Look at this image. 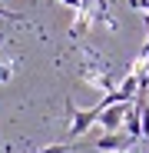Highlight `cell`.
<instances>
[{"label":"cell","mask_w":149,"mask_h":153,"mask_svg":"<svg viewBox=\"0 0 149 153\" xmlns=\"http://www.w3.org/2000/svg\"><path fill=\"white\" fill-rule=\"evenodd\" d=\"M17 67H20V60L13 57V60H7V63H0V83H7L10 76L17 73Z\"/></svg>","instance_id":"cell-6"},{"label":"cell","mask_w":149,"mask_h":153,"mask_svg":"<svg viewBox=\"0 0 149 153\" xmlns=\"http://www.w3.org/2000/svg\"><path fill=\"white\" fill-rule=\"evenodd\" d=\"M0 17H4V20H13V23H23V27H33V23L23 17V13H13V10H7V7H0ZM33 30L43 37V30H40V27H33Z\"/></svg>","instance_id":"cell-5"},{"label":"cell","mask_w":149,"mask_h":153,"mask_svg":"<svg viewBox=\"0 0 149 153\" xmlns=\"http://www.w3.org/2000/svg\"><path fill=\"white\" fill-rule=\"evenodd\" d=\"M146 153H149V150H146Z\"/></svg>","instance_id":"cell-9"},{"label":"cell","mask_w":149,"mask_h":153,"mask_svg":"<svg viewBox=\"0 0 149 153\" xmlns=\"http://www.w3.org/2000/svg\"><path fill=\"white\" fill-rule=\"evenodd\" d=\"M129 7H133V10H142V13H149V0H129Z\"/></svg>","instance_id":"cell-7"},{"label":"cell","mask_w":149,"mask_h":153,"mask_svg":"<svg viewBox=\"0 0 149 153\" xmlns=\"http://www.w3.org/2000/svg\"><path fill=\"white\" fill-rule=\"evenodd\" d=\"M126 110H129V103H109V107H103L99 110V126H103L106 133H113V130H123V120H126Z\"/></svg>","instance_id":"cell-3"},{"label":"cell","mask_w":149,"mask_h":153,"mask_svg":"<svg viewBox=\"0 0 149 153\" xmlns=\"http://www.w3.org/2000/svg\"><path fill=\"white\" fill-rule=\"evenodd\" d=\"M60 4H66L70 10H83V4H80V0H60Z\"/></svg>","instance_id":"cell-8"},{"label":"cell","mask_w":149,"mask_h":153,"mask_svg":"<svg viewBox=\"0 0 149 153\" xmlns=\"http://www.w3.org/2000/svg\"><path fill=\"white\" fill-rule=\"evenodd\" d=\"M123 130H126L133 140H142V117H139V103H129L126 120H123Z\"/></svg>","instance_id":"cell-4"},{"label":"cell","mask_w":149,"mask_h":153,"mask_svg":"<svg viewBox=\"0 0 149 153\" xmlns=\"http://www.w3.org/2000/svg\"><path fill=\"white\" fill-rule=\"evenodd\" d=\"M99 110H103V107H90V110H76V107H73V100H66V113H70V140H76V137H83L86 130H90V126L99 120Z\"/></svg>","instance_id":"cell-1"},{"label":"cell","mask_w":149,"mask_h":153,"mask_svg":"<svg viewBox=\"0 0 149 153\" xmlns=\"http://www.w3.org/2000/svg\"><path fill=\"white\" fill-rule=\"evenodd\" d=\"M133 137L126 130H113V133H103V137H96V150H103V153H123V150H133Z\"/></svg>","instance_id":"cell-2"}]
</instances>
